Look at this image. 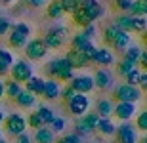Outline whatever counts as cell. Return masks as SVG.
Here are the masks:
<instances>
[{
	"label": "cell",
	"instance_id": "6da1fadb",
	"mask_svg": "<svg viewBox=\"0 0 147 143\" xmlns=\"http://www.w3.org/2000/svg\"><path fill=\"white\" fill-rule=\"evenodd\" d=\"M44 73L48 75V78H54L57 82H65V84H69V80L75 77V69L69 65V61L65 57L50 59L44 65Z\"/></svg>",
	"mask_w": 147,
	"mask_h": 143
},
{
	"label": "cell",
	"instance_id": "7a4b0ae2",
	"mask_svg": "<svg viewBox=\"0 0 147 143\" xmlns=\"http://www.w3.org/2000/svg\"><path fill=\"white\" fill-rule=\"evenodd\" d=\"M115 103H138L143 99V92L138 86H128V84H119L113 90V97Z\"/></svg>",
	"mask_w": 147,
	"mask_h": 143
},
{
	"label": "cell",
	"instance_id": "3957f363",
	"mask_svg": "<svg viewBox=\"0 0 147 143\" xmlns=\"http://www.w3.org/2000/svg\"><path fill=\"white\" fill-rule=\"evenodd\" d=\"M69 40V29L67 27H52L42 36V42L48 50H59Z\"/></svg>",
	"mask_w": 147,
	"mask_h": 143
},
{
	"label": "cell",
	"instance_id": "277c9868",
	"mask_svg": "<svg viewBox=\"0 0 147 143\" xmlns=\"http://www.w3.org/2000/svg\"><path fill=\"white\" fill-rule=\"evenodd\" d=\"M6 38H8V44L11 46V48H21L23 50V46L27 44V40L31 38V27H29L27 23H23V21H19V23H16V25H11V29H10V33L6 34Z\"/></svg>",
	"mask_w": 147,
	"mask_h": 143
},
{
	"label": "cell",
	"instance_id": "5b68a950",
	"mask_svg": "<svg viewBox=\"0 0 147 143\" xmlns=\"http://www.w3.org/2000/svg\"><path fill=\"white\" fill-rule=\"evenodd\" d=\"M8 77H10V80H13V82H17V84L23 86L29 78L33 77V65H31L27 59H16L13 65L10 67Z\"/></svg>",
	"mask_w": 147,
	"mask_h": 143
},
{
	"label": "cell",
	"instance_id": "8992f818",
	"mask_svg": "<svg viewBox=\"0 0 147 143\" xmlns=\"http://www.w3.org/2000/svg\"><path fill=\"white\" fill-rule=\"evenodd\" d=\"M23 54H25V59L31 63V61H42L46 55H48V48L44 46L42 38L33 36V38L27 40V44L23 46Z\"/></svg>",
	"mask_w": 147,
	"mask_h": 143
},
{
	"label": "cell",
	"instance_id": "52a82bcc",
	"mask_svg": "<svg viewBox=\"0 0 147 143\" xmlns=\"http://www.w3.org/2000/svg\"><path fill=\"white\" fill-rule=\"evenodd\" d=\"M98 120L99 116L96 113H86V115H82L76 118L75 122V132L78 138H86V136H92L96 132V126H98Z\"/></svg>",
	"mask_w": 147,
	"mask_h": 143
},
{
	"label": "cell",
	"instance_id": "ba28073f",
	"mask_svg": "<svg viewBox=\"0 0 147 143\" xmlns=\"http://www.w3.org/2000/svg\"><path fill=\"white\" fill-rule=\"evenodd\" d=\"M4 132L11 138H17V136H21V134L27 132V122H25V116L21 113H11L4 118Z\"/></svg>",
	"mask_w": 147,
	"mask_h": 143
},
{
	"label": "cell",
	"instance_id": "9c48e42d",
	"mask_svg": "<svg viewBox=\"0 0 147 143\" xmlns=\"http://www.w3.org/2000/svg\"><path fill=\"white\" fill-rule=\"evenodd\" d=\"M67 111H69V115L73 116H82V115H86L88 111H90V97L84 94H75L69 101L65 103Z\"/></svg>",
	"mask_w": 147,
	"mask_h": 143
},
{
	"label": "cell",
	"instance_id": "30bf717a",
	"mask_svg": "<svg viewBox=\"0 0 147 143\" xmlns=\"http://www.w3.org/2000/svg\"><path fill=\"white\" fill-rule=\"evenodd\" d=\"M115 138H117V143H138L140 132L130 122H120L115 130Z\"/></svg>",
	"mask_w": 147,
	"mask_h": 143
},
{
	"label": "cell",
	"instance_id": "8fae6325",
	"mask_svg": "<svg viewBox=\"0 0 147 143\" xmlns=\"http://www.w3.org/2000/svg\"><path fill=\"white\" fill-rule=\"evenodd\" d=\"M92 63L101 67V69H111L117 63V54L111 48H107V46H101V48L96 50V55L92 57Z\"/></svg>",
	"mask_w": 147,
	"mask_h": 143
},
{
	"label": "cell",
	"instance_id": "7c38bea8",
	"mask_svg": "<svg viewBox=\"0 0 147 143\" xmlns=\"http://www.w3.org/2000/svg\"><path fill=\"white\" fill-rule=\"evenodd\" d=\"M69 86L75 90L76 94L88 95L94 90V78L90 77V75H76L75 73V77L69 80Z\"/></svg>",
	"mask_w": 147,
	"mask_h": 143
},
{
	"label": "cell",
	"instance_id": "4fadbf2b",
	"mask_svg": "<svg viewBox=\"0 0 147 143\" xmlns=\"http://www.w3.org/2000/svg\"><path fill=\"white\" fill-rule=\"evenodd\" d=\"M92 78H94V88L101 90V92L113 88L115 77H113V73H111V69H101V67H98Z\"/></svg>",
	"mask_w": 147,
	"mask_h": 143
},
{
	"label": "cell",
	"instance_id": "5bb4252c",
	"mask_svg": "<svg viewBox=\"0 0 147 143\" xmlns=\"http://www.w3.org/2000/svg\"><path fill=\"white\" fill-rule=\"evenodd\" d=\"M136 113H138L136 103H115L113 109V116L120 122H130Z\"/></svg>",
	"mask_w": 147,
	"mask_h": 143
},
{
	"label": "cell",
	"instance_id": "9a60e30c",
	"mask_svg": "<svg viewBox=\"0 0 147 143\" xmlns=\"http://www.w3.org/2000/svg\"><path fill=\"white\" fill-rule=\"evenodd\" d=\"M82 8H84V11H86V15L90 17V21L96 23L98 19H101L105 13V8L101 6V2L99 0H84L82 2Z\"/></svg>",
	"mask_w": 147,
	"mask_h": 143
},
{
	"label": "cell",
	"instance_id": "2e32d148",
	"mask_svg": "<svg viewBox=\"0 0 147 143\" xmlns=\"http://www.w3.org/2000/svg\"><path fill=\"white\" fill-rule=\"evenodd\" d=\"M63 57L69 61V65H71L75 71H76V69H86V67L92 65V63L84 57V54H82V52H76V50H71V48L65 52V55H63Z\"/></svg>",
	"mask_w": 147,
	"mask_h": 143
},
{
	"label": "cell",
	"instance_id": "e0dca14e",
	"mask_svg": "<svg viewBox=\"0 0 147 143\" xmlns=\"http://www.w3.org/2000/svg\"><path fill=\"white\" fill-rule=\"evenodd\" d=\"M61 95V82L54 80V78H48L44 80V90H42V97L46 101H57Z\"/></svg>",
	"mask_w": 147,
	"mask_h": 143
},
{
	"label": "cell",
	"instance_id": "ac0fdd59",
	"mask_svg": "<svg viewBox=\"0 0 147 143\" xmlns=\"http://www.w3.org/2000/svg\"><path fill=\"white\" fill-rule=\"evenodd\" d=\"M113 109H115V101L111 97H101L96 101V115L99 118H111L113 116Z\"/></svg>",
	"mask_w": 147,
	"mask_h": 143
},
{
	"label": "cell",
	"instance_id": "d6986e66",
	"mask_svg": "<svg viewBox=\"0 0 147 143\" xmlns=\"http://www.w3.org/2000/svg\"><path fill=\"white\" fill-rule=\"evenodd\" d=\"M44 80H46V78H42V77H36V75H33V77L29 78L27 82L23 84V90H25V92H29V94H33L34 97H42Z\"/></svg>",
	"mask_w": 147,
	"mask_h": 143
},
{
	"label": "cell",
	"instance_id": "ffe728a7",
	"mask_svg": "<svg viewBox=\"0 0 147 143\" xmlns=\"http://www.w3.org/2000/svg\"><path fill=\"white\" fill-rule=\"evenodd\" d=\"M13 54H11L8 48H0V78L8 77V73H10V67L13 65Z\"/></svg>",
	"mask_w": 147,
	"mask_h": 143
},
{
	"label": "cell",
	"instance_id": "44dd1931",
	"mask_svg": "<svg viewBox=\"0 0 147 143\" xmlns=\"http://www.w3.org/2000/svg\"><path fill=\"white\" fill-rule=\"evenodd\" d=\"M132 44V34L130 33H122L120 31L119 36L113 40V44H111V50H113L115 54H124V50Z\"/></svg>",
	"mask_w": 147,
	"mask_h": 143
},
{
	"label": "cell",
	"instance_id": "7402d4cb",
	"mask_svg": "<svg viewBox=\"0 0 147 143\" xmlns=\"http://www.w3.org/2000/svg\"><path fill=\"white\" fill-rule=\"evenodd\" d=\"M115 130H117V124L113 122V118H99L98 126H96V132L103 138H111L115 136Z\"/></svg>",
	"mask_w": 147,
	"mask_h": 143
},
{
	"label": "cell",
	"instance_id": "603a6c76",
	"mask_svg": "<svg viewBox=\"0 0 147 143\" xmlns=\"http://www.w3.org/2000/svg\"><path fill=\"white\" fill-rule=\"evenodd\" d=\"M31 138H33L34 143H55V134L52 132L48 126L34 130V134L31 136Z\"/></svg>",
	"mask_w": 147,
	"mask_h": 143
},
{
	"label": "cell",
	"instance_id": "cb8c5ba5",
	"mask_svg": "<svg viewBox=\"0 0 147 143\" xmlns=\"http://www.w3.org/2000/svg\"><path fill=\"white\" fill-rule=\"evenodd\" d=\"M13 101L17 103V107H19V109H33L34 105H36V97H34L33 94L25 92V90H21V94L17 95Z\"/></svg>",
	"mask_w": 147,
	"mask_h": 143
},
{
	"label": "cell",
	"instance_id": "d4e9b609",
	"mask_svg": "<svg viewBox=\"0 0 147 143\" xmlns=\"http://www.w3.org/2000/svg\"><path fill=\"white\" fill-rule=\"evenodd\" d=\"M21 90H23L21 84L13 82V80H10V78H8V80H4V97H8L10 101H13L17 95L21 94Z\"/></svg>",
	"mask_w": 147,
	"mask_h": 143
},
{
	"label": "cell",
	"instance_id": "484cf974",
	"mask_svg": "<svg viewBox=\"0 0 147 143\" xmlns=\"http://www.w3.org/2000/svg\"><path fill=\"white\" fill-rule=\"evenodd\" d=\"M115 69H117V75H119V77L124 78L128 73L138 69V65L134 61H128V59H124V57H120V59H117V63H115Z\"/></svg>",
	"mask_w": 147,
	"mask_h": 143
},
{
	"label": "cell",
	"instance_id": "4316f807",
	"mask_svg": "<svg viewBox=\"0 0 147 143\" xmlns=\"http://www.w3.org/2000/svg\"><path fill=\"white\" fill-rule=\"evenodd\" d=\"M71 17H73V23H75L78 29H84L86 25H90V23H92V21H90V17L86 15V11H84V8H82V6H78V8L73 11Z\"/></svg>",
	"mask_w": 147,
	"mask_h": 143
},
{
	"label": "cell",
	"instance_id": "83f0119b",
	"mask_svg": "<svg viewBox=\"0 0 147 143\" xmlns=\"http://www.w3.org/2000/svg\"><path fill=\"white\" fill-rule=\"evenodd\" d=\"M36 115L40 116V120H42L44 126H50L52 124V120L55 118V113L52 107H48V105H38L36 107Z\"/></svg>",
	"mask_w": 147,
	"mask_h": 143
},
{
	"label": "cell",
	"instance_id": "f1b7e54d",
	"mask_svg": "<svg viewBox=\"0 0 147 143\" xmlns=\"http://www.w3.org/2000/svg\"><path fill=\"white\" fill-rule=\"evenodd\" d=\"M120 29L115 25V23H109V25H105L103 27V44L107 46V48H111V44H113V40L119 36Z\"/></svg>",
	"mask_w": 147,
	"mask_h": 143
},
{
	"label": "cell",
	"instance_id": "f546056e",
	"mask_svg": "<svg viewBox=\"0 0 147 143\" xmlns=\"http://www.w3.org/2000/svg\"><path fill=\"white\" fill-rule=\"evenodd\" d=\"M128 13L132 17H147V0H132Z\"/></svg>",
	"mask_w": 147,
	"mask_h": 143
},
{
	"label": "cell",
	"instance_id": "4dcf8cb0",
	"mask_svg": "<svg viewBox=\"0 0 147 143\" xmlns=\"http://www.w3.org/2000/svg\"><path fill=\"white\" fill-rule=\"evenodd\" d=\"M63 15L65 13H63V8H61L59 2L57 0H50L48 6H46V17H50V19H61Z\"/></svg>",
	"mask_w": 147,
	"mask_h": 143
},
{
	"label": "cell",
	"instance_id": "1f68e13d",
	"mask_svg": "<svg viewBox=\"0 0 147 143\" xmlns=\"http://www.w3.org/2000/svg\"><path fill=\"white\" fill-rule=\"evenodd\" d=\"M90 42H92V40H88L86 36L80 33V31H78V33H75V34L71 36V40H69V44H71V50H76V52H82V50L86 48Z\"/></svg>",
	"mask_w": 147,
	"mask_h": 143
},
{
	"label": "cell",
	"instance_id": "d6a6232c",
	"mask_svg": "<svg viewBox=\"0 0 147 143\" xmlns=\"http://www.w3.org/2000/svg\"><path fill=\"white\" fill-rule=\"evenodd\" d=\"M113 23L122 31V33H132V15L130 13H119Z\"/></svg>",
	"mask_w": 147,
	"mask_h": 143
},
{
	"label": "cell",
	"instance_id": "836d02e7",
	"mask_svg": "<svg viewBox=\"0 0 147 143\" xmlns=\"http://www.w3.org/2000/svg\"><path fill=\"white\" fill-rule=\"evenodd\" d=\"M142 52H143V46H140V44H130L128 48L124 50L122 57H124V59H128V61H134V63H138V57L142 55Z\"/></svg>",
	"mask_w": 147,
	"mask_h": 143
},
{
	"label": "cell",
	"instance_id": "e575fe53",
	"mask_svg": "<svg viewBox=\"0 0 147 143\" xmlns=\"http://www.w3.org/2000/svg\"><path fill=\"white\" fill-rule=\"evenodd\" d=\"M145 31H147V19L145 17H132V33H138L145 36Z\"/></svg>",
	"mask_w": 147,
	"mask_h": 143
},
{
	"label": "cell",
	"instance_id": "d590c367",
	"mask_svg": "<svg viewBox=\"0 0 147 143\" xmlns=\"http://www.w3.org/2000/svg\"><path fill=\"white\" fill-rule=\"evenodd\" d=\"M57 2H59L61 8H63V13H69V15H71V13L82 4V2H84V0H57Z\"/></svg>",
	"mask_w": 147,
	"mask_h": 143
},
{
	"label": "cell",
	"instance_id": "8d00e7d4",
	"mask_svg": "<svg viewBox=\"0 0 147 143\" xmlns=\"http://www.w3.org/2000/svg\"><path fill=\"white\" fill-rule=\"evenodd\" d=\"M25 122H27V128H33V130H38V128H44L42 120H40V116L36 115V111H33V113H29V116L25 118Z\"/></svg>",
	"mask_w": 147,
	"mask_h": 143
},
{
	"label": "cell",
	"instance_id": "74e56055",
	"mask_svg": "<svg viewBox=\"0 0 147 143\" xmlns=\"http://www.w3.org/2000/svg\"><path fill=\"white\" fill-rule=\"evenodd\" d=\"M136 130L138 132H142V134H145L147 132V111L143 109V111H140V115L136 116Z\"/></svg>",
	"mask_w": 147,
	"mask_h": 143
},
{
	"label": "cell",
	"instance_id": "f35d334b",
	"mask_svg": "<svg viewBox=\"0 0 147 143\" xmlns=\"http://www.w3.org/2000/svg\"><path fill=\"white\" fill-rule=\"evenodd\" d=\"M65 126H67V120H65V118H63V116H55L48 128H50L54 134H61L63 130H65Z\"/></svg>",
	"mask_w": 147,
	"mask_h": 143
},
{
	"label": "cell",
	"instance_id": "ab89813d",
	"mask_svg": "<svg viewBox=\"0 0 147 143\" xmlns=\"http://www.w3.org/2000/svg\"><path fill=\"white\" fill-rule=\"evenodd\" d=\"M80 33L84 34L88 40H92V42H94V38L98 36V27H96V23H90V25H86L84 29H80Z\"/></svg>",
	"mask_w": 147,
	"mask_h": 143
},
{
	"label": "cell",
	"instance_id": "60d3db41",
	"mask_svg": "<svg viewBox=\"0 0 147 143\" xmlns=\"http://www.w3.org/2000/svg\"><path fill=\"white\" fill-rule=\"evenodd\" d=\"M140 75H142V71H140V69H134L132 73H128V75L124 77V84H128V86H138Z\"/></svg>",
	"mask_w": 147,
	"mask_h": 143
},
{
	"label": "cell",
	"instance_id": "b9f144b4",
	"mask_svg": "<svg viewBox=\"0 0 147 143\" xmlns=\"http://www.w3.org/2000/svg\"><path fill=\"white\" fill-rule=\"evenodd\" d=\"M75 94H76V92L71 88V86H69V84H63V86H61V95H59V99H63V103H67V101H69V99H71Z\"/></svg>",
	"mask_w": 147,
	"mask_h": 143
},
{
	"label": "cell",
	"instance_id": "7bdbcfd3",
	"mask_svg": "<svg viewBox=\"0 0 147 143\" xmlns=\"http://www.w3.org/2000/svg\"><path fill=\"white\" fill-rule=\"evenodd\" d=\"M55 143H82V138H78L76 134H65L59 139H55Z\"/></svg>",
	"mask_w": 147,
	"mask_h": 143
},
{
	"label": "cell",
	"instance_id": "ee69618b",
	"mask_svg": "<svg viewBox=\"0 0 147 143\" xmlns=\"http://www.w3.org/2000/svg\"><path fill=\"white\" fill-rule=\"evenodd\" d=\"M132 6V0H115V8L120 11V13H128Z\"/></svg>",
	"mask_w": 147,
	"mask_h": 143
},
{
	"label": "cell",
	"instance_id": "f6af8a7d",
	"mask_svg": "<svg viewBox=\"0 0 147 143\" xmlns=\"http://www.w3.org/2000/svg\"><path fill=\"white\" fill-rule=\"evenodd\" d=\"M10 29H11V23L8 17H2L0 15V38L2 36H6V34L10 33Z\"/></svg>",
	"mask_w": 147,
	"mask_h": 143
},
{
	"label": "cell",
	"instance_id": "bcb514c9",
	"mask_svg": "<svg viewBox=\"0 0 147 143\" xmlns=\"http://www.w3.org/2000/svg\"><path fill=\"white\" fill-rule=\"evenodd\" d=\"M96 50H98V46L94 44V42H90V44H88L86 48L82 50V54H84V57H86V59L90 61V63H92V57L96 55Z\"/></svg>",
	"mask_w": 147,
	"mask_h": 143
},
{
	"label": "cell",
	"instance_id": "7dc6e473",
	"mask_svg": "<svg viewBox=\"0 0 147 143\" xmlns=\"http://www.w3.org/2000/svg\"><path fill=\"white\" fill-rule=\"evenodd\" d=\"M25 2H27V6H31V8H46V6H48V2L50 0H25Z\"/></svg>",
	"mask_w": 147,
	"mask_h": 143
},
{
	"label": "cell",
	"instance_id": "c3c4849f",
	"mask_svg": "<svg viewBox=\"0 0 147 143\" xmlns=\"http://www.w3.org/2000/svg\"><path fill=\"white\" fill-rule=\"evenodd\" d=\"M138 88H140L143 94H145V90H147V73H145V71H142V75H140V80H138Z\"/></svg>",
	"mask_w": 147,
	"mask_h": 143
},
{
	"label": "cell",
	"instance_id": "681fc988",
	"mask_svg": "<svg viewBox=\"0 0 147 143\" xmlns=\"http://www.w3.org/2000/svg\"><path fill=\"white\" fill-rule=\"evenodd\" d=\"M16 143H33V138L25 132V134H21V136H17V138H16Z\"/></svg>",
	"mask_w": 147,
	"mask_h": 143
},
{
	"label": "cell",
	"instance_id": "f907efd6",
	"mask_svg": "<svg viewBox=\"0 0 147 143\" xmlns=\"http://www.w3.org/2000/svg\"><path fill=\"white\" fill-rule=\"evenodd\" d=\"M4 97V78H0V99Z\"/></svg>",
	"mask_w": 147,
	"mask_h": 143
},
{
	"label": "cell",
	"instance_id": "816d5d0a",
	"mask_svg": "<svg viewBox=\"0 0 147 143\" xmlns=\"http://www.w3.org/2000/svg\"><path fill=\"white\" fill-rule=\"evenodd\" d=\"M4 118H6V113H4V111H2V107H0V124L4 122Z\"/></svg>",
	"mask_w": 147,
	"mask_h": 143
},
{
	"label": "cell",
	"instance_id": "f5cc1de1",
	"mask_svg": "<svg viewBox=\"0 0 147 143\" xmlns=\"http://www.w3.org/2000/svg\"><path fill=\"white\" fill-rule=\"evenodd\" d=\"M0 2H2V4H4V6H10L11 2H13V0H0Z\"/></svg>",
	"mask_w": 147,
	"mask_h": 143
},
{
	"label": "cell",
	"instance_id": "db71d44e",
	"mask_svg": "<svg viewBox=\"0 0 147 143\" xmlns=\"http://www.w3.org/2000/svg\"><path fill=\"white\" fill-rule=\"evenodd\" d=\"M138 143H147V138H145V136H142V138L138 139Z\"/></svg>",
	"mask_w": 147,
	"mask_h": 143
},
{
	"label": "cell",
	"instance_id": "11a10c76",
	"mask_svg": "<svg viewBox=\"0 0 147 143\" xmlns=\"http://www.w3.org/2000/svg\"><path fill=\"white\" fill-rule=\"evenodd\" d=\"M0 143H10V141H6V139H4V138H2V139H0Z\"/></svg>",
	"mask_w": 147,
	"mask_h": 143
},
{
	"label": "cell",
	"instance_id": "9f6ffc18",
	"mask_svg": "<svg viewBox=\"0 0 147 143\" xmlns=\"http://www.w3.org/2000/svg\"><path fill=\"white\" fill-rule=\"evenodd\" d=\"M2 138H4V136H2V128H0V139H2Z\"/></svg>",
	"mask_w": 147,
	"mask_h": 143
}]
</instances>
